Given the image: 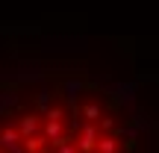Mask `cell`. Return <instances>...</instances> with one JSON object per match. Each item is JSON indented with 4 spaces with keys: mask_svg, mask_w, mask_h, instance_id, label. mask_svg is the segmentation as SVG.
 Masks as SVG:
<instances>
[{
    "mask_svg": "<svg viewBox=\"0 0 159 153\" xmlns=\"http://www.w3.org/2000/svg\"><path fill=\"white\" fill-rule=\"evenodd\" d=\"M0 153H153L136 79L74 62L0 65Z\"/></svg>",
    "mask_w": 159,
    "mask_h": 153,
    "instance_id": "cell-1",
    "label": "cell"
}]
</instances>
